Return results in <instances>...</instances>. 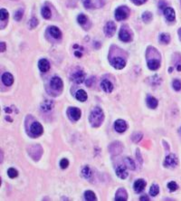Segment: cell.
Here are the masks:
<instances>
[{
  "instance_id": "8fae6325",
  "label": "cell",
  "mask_w": 181,
  "mask_h": 201,
  "mask_svg": "<svg viewBox=\"0 0 181 201\" xmlns=\"http://www.w3.org/2000/svg\"><path fill=\"white\" fill-rule=\"evenodd\" d=\"M146 181L142 178H139L137 179L135 182H134V185H133V188L135 190L136 193H140L141 191L144 190V188H146Z\"/></svg>"
},
{
  "instance_id": "ac0fdd59",
  "label": "cell",
  "mask_w": 181,
  "mask_h": 201,
  "mask_svg": "<svg viewBox=\"0 0 181 201\" xmlns=\"http://www.w3.org/2000/svg\"><path fill=\"white\" fill-rule=\"evenodd\" d=\"M72 79L76 83H82L85 79V74L82 71H77L74 74H73Z\"/></svg>"
},
{
  "instance_id": "bcb514c9",
  "label": "cell",
  "mask_w": 181,
  "mask_h": 201,
  "mask_svg": "<svg viewBox=\"0 0 181 201\" xmlns=\"http://www.w3.org/2000/svg\"><path fill=\"white\" fill-rule=\"evenodd\" d=\"M74 55L77 56V57H81L82 53H81V52H80V51H75V52H74Z\"/></svg>"
},
{
  "instance_id": "7402d4cb",
  "label": "cell",
  "mask_w": 181,
  "mask_h": 201,
  "mask_svg": "<svg viewBox=\"0 0 181 201\" xmlns=\"http://www.w3.org/2000/svg\"><path fill=\"white\" fill-rule=\"evenodd\" d=\"M157 104H158L157 100L156 98H154L153 96L149 95V96L147 97V106H148L149 108H150V109H156V108L157 107Z\"/></svg>"
},
{
  "instance_id": "cb8c5ba5",
  "label": "cell",
  "mask_w": 181,
  "mask_h": 201,
  "mask_svg": "<svg viewBox=\"0 0 181 201\" xmlns=\"http://www.w3.org/2000/svg\"><path fill=\"white\" fill-rule=\"evenodd\" d=\"M41 14H42V16H43V17H44L45 19H50V18H51V16H52L51 9H50L48 6H44V7L42 8Z\"/></svg>"
},
{
  "instance_id": "4fadbf2b",
  "label": "cell",
  "mask_w": 181,
  "mask_h": 201,
  "mask_svg": "<svg viewBox=\"0 0 181 201\" xmlns=\"http://www.w3.org/2000/svg\"><path fill=\"white\" fill-rule=\"evenodd\" d=\"M116 175L119 177L121 179H125L129 176L128 170H127V167L125 165H120L117 167L116 169Z\"/></svg>"
},
{
  "instance_id": "83f0119b",
  "label": "cell",
  "mask_w": 181,
  "mask_h": 201,
  "mask_svg": "<svg viewBox=\"0 0 181 201\" xmlns=\"http://www.w3.org/2000/svg\"><path fill=\"white\" fill-rule=\"evenodd\" d=\"M159 193V187L157 184H152L150 188V195L151 197H156Z\"/></svg>"
},
{
  "instance_id": "f1b7e54d",
  "label": "cell",
  "mask_w": 181,
  "mask_h": 201,
  "mask_svg": "<svg viewBox=\"0 0 181 201\" xmlns=\"http://www.w3.org/2000/svg\"><path fill=\"white\" fill-rule=\"evenodd\" d=\"M142 20L144 23H150L152 20V14L149 11H146L142 14Z\"/></svg>"
},
{
  "instance_id": "c3c4849f",
  "label": "cell",
  "mask_w": 181,
  "mask_h": 201,
  "mask_svg": "<svg viewBox=\"0 0 181 201\" xmlns=\"http://www.w3.org/2000/svg\"><path fill=\"white\" fill-rule=\"evenodd\" d=\"M177 69H178V71H181V64H179L177 66Z\"/></svg>"
},
{
  "instance_id": "74e56055",
  "label": "cell",
  "mask_w": 181,
  "mask_h": 201,
  "mask_svg": "<svg viewBox=\"0 0 181 201\" xmlns=\"http://www.w3.org/2000/svg\"><path fill=\"white\" fill-rule=\"evenodd\" d=\"M68 166H69V160L67 159H62L60 161V167L63 170H65Z\"/></svg>"
},
{
  "instance_id": "ee69618b",
  "label": "cell",
  "mask_w": 181,
  "mask_h": 201,
  "mask_svg": "<svg viewBox=\"0 0 181 201\" xmlns=\"http://www.w3.org/2000/svg\"><path fill=\"white\" fill-rule=\"evenodd\" d=\"M139 200H141V201H149V200H150V198H149L148 196H146V195H144V196H142V197H140V198H139Z\"/></svg>"
},
{
  "instance_id": "7bdbcfd3",
  "label": "cell",
  "mask_w": 181,
  "mask_h": 201,
  "mask_svg": "<svg viewBox=\"0 0 181 201\" xmlns=\"http://www.w3.org/2000/svg\"><path fill=\"white\" fill-rule=\"evenodd\" d=\"M165 6H166V3L163 2V1H160V3H159V8H160L161 10H163V9L166 8Z\"/></svg>"
},
{
  "instance_id": "836d02e7",
  "label": "cell",
  "mask_w": 181,
  "mask_h": 201,
  "mask_svg": "<svg viewBox=\"0 0 181 201\" xmlns=\"http://www.w3.org/2000/svg\"><path fill=\"white\" fill-rule=\"evenodd\" d=\"M7 175L11 178H15V177H16L18 176V171L16 169H14V168H10L7 170Z\"/></svg>"
},
{
  "instance_id": "3957f363",
  "label": "cell",
  "mask_w": 181,
  "mask_h": 201,
  "mask_svg": "<svg viewBox=\"0 0 181 201\" xmlns=\"http://www.w3.org/2000/svg\"><path fill=\"white\" fill-rule=\"evenodd\" d=\"M129 9L127 6H120L115 11V18L117 21H123L129 17Z\"/></svg>"
},
{
  "instance_id": "7dc6e473",
  "label": "cell",
  "mask_w": 181,
  "mask_h": 201,
  "mask_svg": "<svg viewBox=\"0 0 181 201\" xmlns=\"http://www.w3.org/2000/svg\"><path fill=\"white\" fill-rule=\"evenodd\" d=\"M137 156H138L139 161V162H141V161H142V159H140V157H139V149L137 150Z\"/></svg>"
},
{
  "instance_id": "e575fe53",
  "label": "cell",
  "mask_w": 181,
  "mask_h": 201,
  "mask_svg": "<svg viewBox=\"0 0 181 201\" xmlns=\"http://www.w3.org/2000/svg\"><path fill=\"white\" fill-rule=\"evenodd\" d=\"M23 15H24V10L23 9H18L16 13H15V16H14V18L16 21H20L23 17Z\"/></svg>"
},
{
  "instance_id": "d6a6232c",
  "label": "cell",
  "mask_w": 181,
  "mask_h": 201,
  "mask_svg": "<svg viewBox=\"0 0 181 201\" xmlns=\"http://www.w3.org/2000/svg\"><path fill=\"white\" fill-rule=\"evenodd\" d=\"M167 186H168V188L169 189V191H171V192H174V191H176L179 188V186H178V184L175 181L168 182Z\"/></svg>"
},
{
  "instance_id": "484cf974",
  "label": "cell",
  "mask_w": 181,
  "mask_h": 201,
  "mask_svg": "<svg viewBox=\"0 0 181 201\" xmlns=\"http://www.w3.org/2000/svg\"><path fill=\"white\" fill-rule=\"evenodd\" d=\"M81 176L85 178H90L92 177V170H91L90 167H88V166H84L81 169Z\"/></svg>"
},
{
  "instance_id": "5b68a950",
  "label": "cell",
  "mask_w": 181,
  "mask_h": 201,
  "mask_svg": "<svg viewBox=\"0 0 181 201\" xmlns=\"http://www.w3.org/2000/svg\"><path fill=\"white\" fill-rule=\"evenodd\" d=\"M119 37L124 43H128V42H130L132 40V35H131V34L129 33V31L127 29V27L125 25H123L121 28Z\"/></svg>"
},
{
  "instance_id": "4316f807",
  "label": "cell",
  "mask_w": 181,
  "mask_h": 201,
  "mask_svg": "<svg viewBox=\"0 0 181 201\" xmlns=\"http://www.w3.org/2000/svg\"><path fill=\"white\" fill-rule=\"evenodd\" d=\"M124 163H125V166L129 169V170H135L136 169V165H135V162L133 159H131L130 158H125L124 159Z\"/></svg>"
},
{
  "instance_id": "4dcf8cb0",
  "label": "cell",
  "mask_w": 181,
  "mask_h": 201,
  "mask_svg": "<svg viewBox=\"0 0 181 201\" xmlns=\"http://www.w3.org/2000/svg\"><path fill=\"white\" fill-rule=\"evenodd\" d=\"M142 137H143L142 133H140V132H135V133H133L132 136H131V141H132L133 142H139V141H140V140L142 139Z\"/></svg>"
},
{
  "instance_id": "7c38bea8",
  "label": "cell",
  "mask_w": 181,
  "mask_h": 201,
  "mask_svg": "<svg viewBox=\"0 0 181 201\" xmlns=\"http://www.w3.org/2000/svg\"><path fill=\"white\" fill-rule=\"evenodd\" d=\"M63 81L58 76L52 77V79H51V81H50V86L52 87V89H54V90H61L63 88Z\"/></svg>"
},
{
  "instance_id": "ba28073f",
  "label": "cell",
  "mask_w": 181,
  "mask_h": 201,
  "mask_svg": "<svg viewBox=\"0 0 181 201\" xmlns=\"http://www.w3.org/2000/svg\"><path fill=\"white\" fill-rule=\"evenodd\" d=\"M111 64L112 66L117 69V70H121V69H123L126 65V61L122 58V57H114L111 61Z\"/></svg>"
},
{
  "instance_id": "5bb4252c",
  "label": "cell",
  "mask_w": 181,
  "mask_h": 201,
  "mask_svg": "<svg viewBox=\"0 0 181 201\" xmlns=\"http://www.w3.org/2000/svg\"><path fill=\"white\" fill-rule=\"evenodd\" d=\"M164 16L167 18V20H168L169 22L175 21L176 13H175V10L172 7H166L164 9Z\"/></svg>"
},
{
  "instance_id": "7a4b0ae2",
  "label": "cell",
  "mask_w": 181,
  "mask_h": 201,
  "mask_svg": "<svg viewBox=\"0 0 181 201\" xmlns=\"http://www.w3.org/2000/svg\"><path fill=\"white\" fill-rule=\"evenodd\" d=\"M157 53V51L154 49L153 47H149L148 48V53H147L148 67L152 71L157 70L160 66V57L155 58V56H154Z\"/></svg>"
},
{
  "instance_id": "ffe728a7",
  "label": "cell",
  "mask_w": 181,
  "mask_h": 201,
  "mask_svg": "<svg viewBox=\"0 0 181 201\" xmlns=\"http://www.w3.org/2000/svg\"><path fill=\"white\" fill-rule=\"evenodd\" d=\"M101 86H102L103 90L106 93H111L113 91V84L111 83L110 81H109L107 79H104L102 81Z\"/></svg>"
},
{
  "instance_id": "1f68e13d",
  "label": "cell",
  "mask_w": 181,
  "mask_h": 201,
  "mask_svg": "<svg viewBox=\"0 0 181 201\" xmlns=\"http://www.w3.org/2000/svg\"><path fill=\"white\" fill-rule=\"evenodd\" d=\"M77 21L80 25H85V24L88 22V18H87V16H86L85 15L81 14V15H79V16H78Z\"/></svg>"
},
{
  "instance_id": "603a6c76",
  "label": "cell",
  "mask_w": 181,
  "mask_h": 201,
  "mask_svg": "<svg viewBox=\"0 0 181 201\" xmlns=\"http://www.w3.org/2000/svg\"><path fill=\"white\" fill-rule=\"evenodd\" d=\"M75 97L78 100L80 101H85V100L88 99V95H87V93L83 90H79L76 94H75Z\"/></svg>"
},
{
  "instance_id": "681fc988",
  "label": "cell",
  "mask_w": 181,
  "mask_h": 201,
  "mask_svg": "<svg viewBox=\"0 0 181 201\" xmlns=\"http://www.w3.org/2000/svg\"><path fill=\"white\" fill-rule=\"evenodd\" d=\"M180 133H181V128H180Z\"/></svg>"
},
{
  "instance_id": "b9f144b4",
  "label": "cell",
  "mask_w": 181,
  "mask_h": 201,
  "mask_svg": "<svg viewBox=\"0 0 181 201\" xmlns=\"http://www.w3.org/2000/svg\"><path fill=\"white\" fill-rule=\"evenodd\" d=\"M84 5H85L86 8H91V6H92V3H91V1L86 0V1L84 2Z\"/></svg>"
},
{
  "instance_id": "ab89813d",
  "label": "cell",
  "mask_w": 181,
  "mask_h": 201,
  "mask_svg": "<svg viewBox=\"0 0 181 201\" xmlns=\"http://www.w3.org/2000/svg\"><path fill=\"white\" fill-rule=\"evenodd\" d=\"M94 82H95V78H94V77H92V78H89L88 80L85 81V84H86L88 87H91V86H92V84H93Z\"/></svg>"
},
{
  "instance_id": "9c48e42d",
  "label": "cell",
  "mask_w": 181,
  "mask_h": 201,
  "mask_svg": "<svg viewBox=\"0 0 181 201\" xmlns=\"http://www.w3.org/2000/svg\"><path fill=\"white\" fill-rule=\"evenodd\" d=\"M116 32V25L112 21H109L104 26V33L108 37H111Z\"/></svg>"
},
{
  "instance_id": "30bf717a",
  "label": "cell",
  "mask_w": 181,
  "mask_h": 201,
  "mask_svg": "<svg viewBox=\"0 0 181 201\" xmlns=\"http://www.w3.org/2000/svg\"><path fill=\"white\" fill-rule=\"evenodd\" d=\"M127 128H128V124L124 120L119 119L114 122V129L117 132L122 133L127 130Z\"/></svg>"
},
{
  "instance_id": "f6af8a7d",
  "label": "cell",
  "mask_w": 181,
  "mask_h": 201,
  "mask_svg": "<svg viewBox=\"0 0 181 201\" xmlns=\"http://www.w3.org/2000/svg\"><path fill=\"white\" fill-rule=\"evenodd\" d=\"M0 45H1V50L0 51H1V53H4V52L5 51V44L2 42Z\"/></svg>"
},
{
  "instance_id": "6da1fadb",
  "label": "cell",
  "mask_w": 181,
  "mask_h": 201,
  "mask_svg": "<svg viewBox=\"0 0 181 201\" xmlns=\"http://www.w3.org/2000/svg\"><path fill=\"white\" fill-rule=\"evenodd\" d=\"M104 121V113L99 107L94 108L89 116V122L92 127H100Z\"/></svg>"
},
{
  "instance_id": "8d00e7d4",
  "label": "cell",
  "mask_w": 181,
  "mask_h": 201,
  "mask_svg": "<svg viewBox=\"0 0 181 201\" xmlns=\"http://www.w3.org/2000/svg\"><path fill=\"white\" fill-rule=\"evenodd\" d=\"M172 86L175 91H180L181 90V82L179 80H174Z\"/></svg>"
},
{
  "instance_id": "44dd1931",
  "label": "cell",
  "mask_w": 181,
  "mask_h": 201,
  "mask_svg": "<svg viewBox=\"0 0 181 201\" xmlns=\"http://www.w3.org/2000/svg\"><path fill=\"white\" fill-rule=\"evenodd\" d=\"M49 34L51 35V36L55 38V39H59L62 37V32L61 30L57 27V26H54V25H52L49 27Z\"/></svg>"
},
{
  "instance_id": "277c9868",
  "label": "cell",
  "mask_w": 181,
  "mask_h": 201,
  "mask_svg": "<svg viewBox=\"0 0 181 201\" xmlns=\"http://www.w3.org/2000/svg\"><path fill=\"white\" fill-rule=\"evenodd\" d=\"M178 165V158L175 154H168L164 161L166 168H175Z\"/></svg>"
},
{
  "instance_id": "60d3db41",
  "label": "cell",
  "mask_w": 181,
  "mask_h": 201,
  "mask_svg": "<svg viewBox=\"0 0 181 201\" xmlns=\"http://www.w3.org/2000/svg\"><path fill=\"white\" fill-rule=\"evenodd\" d=\"M130 1L137 5H143L144 3H146L147 0H130Z\"/></svg>"
},
{
  "instance_id": "f546056e",
  "label": "cell",
  "mask_w": 181,
  "mask_h": 201,
  "mask_svg": "<svg viewBox=\"0 0 181 201\" xmlns=\"http://www.w3.org/2000/svg\"><path fill=\"white\" fill-rule=\"evenodd\" d=\"M159 41H160L161 43H163V44L168 45V44L170 42V35H168V34L163 33V34H161V35H159Z\"/></svg>"
},
{
  "instance_id": "8992f818",
  "label": "cell",
  "mask_w": 181,
  "mask_h": 201,
  "mask_svg": "<svg viewBox=\"0 0 181 201\" xmlns=\"http://www.w3.org/2000/svg\"><path fill=\"white\" fill-rule=\"evenodd\" d=\"M67 113H68V116L70 117V119L74 121V122L79 121L81 116V110L79 108H76V107H70L67 111Z\"/></svg>"
},
{
  "instance_id": "e0dca14e",
  "label": "cell",
  "mask_w": 181,
  "mask_h": 201,
  "mask_svg": "<svg viewBox=\"0 0 181 201\" xmlns=\"http://www.w3.org/2000/svg\"><path fill=\"white\" fill-rule=\"evenodd\" d=\"M128 199V194L124 188H119L116 192L115 200L116 201H126Z\"/></svg>"
},
{
  "instance_id": "2e32d148",
  "label": "cell",
  "mask_w": 181,
  "mask_h": 201,
  "mask_svg": "<svg viewBox=\"0 0 181 201\" xmlns=\"http://www.w3.org/2000/svg\"><path fill=\"white\" fill-rule=\"evenodd\" d=\"M38 67L42 73H46L50 69V63L47 59H41L38 62Z\"/></svg>"
},
{
  "instance_id": "9a60e30c",
  "label": "cell",
  "mask_w": 181,
  "mask_h": 201,
  "mask_svg": "<svg viewBox=\"0 0 181 201\" xmlns=\"http://www.w3.org/2000/svg\"><path fill=\"white\" fill-rule=\"evenodd\" d=\"M41 110L45 112H49L52 111L53 107H54V102L52 100H45V101L42 102L41 104Z\"/></svg>"
},
{
  "instance_id": "d4e9b609",
  "label": "cell",
  "mask_w": 181,
  "mask_h": 201,
  "mask_svg": "<svg viewBox=\"0 0 181 201\" xmlns=\"http://www.w3.org/2000/svg\"><path fill=\"white\" fill-rule=\"evenodd\" d=\"M84 198L85 199L88 201H95L97 200V198H96V195L94 192L91 191V190H87L85 191L84 193Z\"/></svg>"
},
{
  "instance_id": "52a82bcc",
  "label": "cell",
  "mask_w": 181,
  "mask_h": 201,
  "mask_svg": "<svg viewBox=\"0 0 181 201\" xmlns=\"http://www.w3.org/2000/svg\"><path fill=\"white\" fill-rule=\"evenodd\" d=\"M30 132L32 133L33 136L38 137V136H40V135L43 134V132H44V128H43V126L41 125L39 122H33L32 125L30 126Z\"/></svg>"
},
{
  "instance_id": "f35d334b",
  "label": "cell",
  "mask_w": 181,
  "mask_h": 201,
  "mask_svg": "<svg viewBox=\"0 0 181 201\" xmlns=\"http://www.w3.org/2000/svg\"><path fill=\"white\" fill-rule=\"evenodd\" d=\"M29 25H30V27L31 28H35L37 25H38V20H37V18L36 17H32L31 18V20H30V22H29Z\"/></svg>"
},
{
  "instance_id": "d590c367",
  "label": "cell",
  "mask_w": 181,
  "mask_h": 201,
  "mask_svg": "<svg viewBox=\"0 0 181 201\" xmlns=\"http://www.w3.org/2000/svg\"><path fill=\"white\" fill-rule=\"evenodd\" d=\"M0 13H1V21H5V20H6V19L8 18L9 14H8V12H7L6 9L1 8V9H0Z\"/></svg>"
},
{
  "instance_id": "d6986e66",
  "label": "cell",
  "mask_w": 181,
  "mask_h": 201,
  "mask_svg": "<svg viewBox=\"0 0 181 201\" xmlns=\"http://www.w3.org/2000/svg\"><path fill=\"white\" fill-rule=\"evenodd\" d=\"M2 82L5 86H11L14 82V76L10 73H5L2 75Z\"/></svg>"
}]
</instances>
